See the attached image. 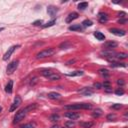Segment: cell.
<instances>
[{
	"label": "cell",
	"mask_w": 128,
	"mask_h": 128,
	"mask_svg": "<svg viewBox=\"0 0 128 128\" xmlns=\"http://www.w3.org/2000/svg\"><path fill=\"white\" fill-rule=\"evenodd\" d=\"M110 66L113 68L116 67H126V63H122V62H117V61H112L110 63Z\"/></svg>",
	"instance_id": "cell-18"
},
{
	"label": "cell",
	"mask_w": 128,
	"mask_h": 128,
	"mask_svg": "<svg viewBox=\"0 0 128 128\" xmlns=\"http://www.w3.org/2000/svg\"><path fill=\"white\" fill-rule=\"evenodd\" d=\"M18 47H19V45H14V46H11L10 48H8V50L6 51V53H5L4 56H3V60H4V61H7V60L11 57V54L14 52V50H15L16 48H18Z\"/></svg>",
	"instance_id": "cell-7"
},
{
	"label": "cell",
	"mask_w": 128,
	"mask_h": 128,
	"mask_svg": "<svg viewBox=\"0 0 128 128\" xmlns=\"http://www.w3.org/2000/svg\"><path fill=\"white\" fill-rule=\"evenodd\" d=\"M55 53V49L53 48H47V49H44L42 51H40L39 53H37L36 57L37 59H43V58H46V57H50Z\"/></svg>",
	"instance_id": "cell-3"
},
{
	"label": "cell",
	"mask_w": 128,
	"mask_h": 128,
	"mask_svg": "<svg viewBox=\"0 0 128 128\" xmlns=\"http://www.w3.org/2000/svg\"><path fill=\"white\" fill-rule=\"evenodd\" d=\"M46 78H48L49 80H51V81H54V80H59L61 78V75L58 74V73H54V72H52L50 75H48Z\"/></svg>",
	"instance_id": "cell-16"
},
{
	"label": "cell",
	"mask_w": 128,
	"mask_h": 128,
	"mask_svg": "<svg viewBox=\"0 0 128 128\" xmlns=\"http://www.w3.org/2000/svg\"><path fill=\"white\" fill-rule=\"evenodd\" d=\"M104 46L106 47V49H110V50H112L114 48H116L118 46V43L117 42H115V41H108L104 44Z\"/></svg>",
	"instance_id": "cell-13"
},
{
	"label": "cell",
	"mask_w": 128,
	"mask_h": 128,
	"mask_svg": "<svg viewBox=\"0 0 128 128\" xmlns=\"http://www.w3.org/2000/svg\"><path fill=\"white\" fill-rule=\"evenodd\" d=\"M64 116L66 118H69L70 120H76L80 117V114L77 112H67L64 114Z\"/></svg>",
	"instance_id": "cell-8"
},
{
	"label": "cell",
	"mask_w": 128,
	"mask_h": 128,
	"mask_svg": "<svg viewBox=\"0 0 128 128\" xmlns=\"http://www.w3.org/2000/svg\"><path fill=\"white\" fill-rule=\"evenodd\" d=\"M21 103H22L21 97H20V96H16V97L14 98V101H13L12 105H11V107H10L9 111H10V112H13V111H15V110L21 105Z\"/></svg>",
	"instance_id": "cell-5"
},
{
	"label": "cell",
	"mask_w": 128,
	"mask_h": 128,
	"mask_svg": "<svg viewBox=\"0 0 128 128\" xmlns=\"http://www.w3.org/2000/svg\"><path fill=\"white\" fill-rule=\"evenodd\" d=\"M92 24H93V22L91 21V20H88V19H86V20H84L82 22V25L84 26V27H89V26H92Z\"/></svg>",
	"instance_id": "cell-30"
},
{
	"label": "cell",
	"mask_w": 128,
	"mask_h": 128,
	"mask_svg": "<svg viewBox=\"0 0 128 128\" xmlns=\"http://www.w3.org/2000/svg\"><path fill=\"white\" fill-rule=\"evenodd\" d=\"M115 54H116V52H114L113 50H110V49H105V50H103V51L100 52V55H102L103 57H106L109 60H111V58L113 59Z\"/></svg>",
	"instance_id": "cell-6"
},
{
	"label": "cell",
	"mask_w": 128,
	"mask_h": 128,
	"mask_svg": "<svg viewBox=\"0 0 128 128\" xmlns=\"http://www.w3.org/2000/svg\"><path fill=\"white\" fill-rule=\"evenodd\" d=\"M80 125L83 128H90L93 126V122H81Z\"/></svg>",
	"instance_id": "cell-27"
},
{
	"label": "cell",
	"mask_w": 128,
	"mask_h": 128,
	"mask_svg": "<svg viewBox=\"0 0 128 128\" xmlns=\"http://www.w3.org/2000/svg\"><path fill=\"white\" fill-rule=\"evenodd\" d=\"M119 15H121V16H120V17H125V15H126V13H125V12H120V13H119Z\"/></svg>",
	"instance_id": "cell-45"
},
{
	"label": "cell",
	"mask_w": 128,
	"mask_h": 128,
	"mask_svg": "<svg viewBox=\"0 0 128 128\" xmlns=\"http://www.w3.org/2000/svg\"><path fill=\"white\" fill-rule=\"evenodd\" d=\"M1 110H2V108H1V107H0V112H1Z\"/></svg>",
	"instance_id": "cell-48"
},
{
	"label": "cell",
	"mask_w": 128,
	"mask_h": 128,
	"mask_svg": "<svg viewBox=\"0 0 128 128\" xmlns=\"http://www.w3.org/2000/svg\"><path fill=\"white\" fill-rule=\"evenodd\" d=\"M42 23H43V21L39 19V20H36V21H34V22H33L32 24L34 25V26H39V25H41Z\"/></svg>",
	"instance_id": "cell-37"
},
{
	"label": "cell",
	"mask_w": 128,
	"mask_h": 128,
	"mask_svg": "<svg viewBox=\"0 0 128 128\" xmlns=\"http://www.w3.org/2000/svg\"><path fill=\"white\" fill-rule=\"evenodd\" d=\"M59 120V115L58 114H52L50 116V121L52 122H57Z\"/></svg>",
	"instance_id": "cell-31"
},
{
	"label": "cell",
	"mask_w": 128,
	"mask_h": 128,
	"mask_svg": "<svg viewBox=\"0 0 128 128\" xmlns=\"http://www.w3.org/2000/svg\"><path fill=\"white\" fill-rule=\"evenodd\" d=\"M83 74H84V72H83V71L77 70V71H73L72 73L66 74V76H68V77H76V76H82Z\"/></svg>",
	"instance_id": "cell-19"
},
{
	"label": "cell",
	"mask_w": 128,
	"mask_h": 128,
	"mask_svg": "<svg viewBox=\"0 0 128 128\" xmlns=\"http://www.w3.org/2000/svg\"><path fill=\"white\" fill-rule=\"evenodd\" d=\"M75 62V59H73V60H70V61H68V62H66V65H69V64H73Z\"/></svg>",
	"instance_id": "cell-44"
},
{
	"label": "cell",
	"mask_w": 128,
	"mask_h": 128,
	"mask_svg": "<svg viewBox=\"0 0 128 128\" xmlns=\"http://www.w3.org/2000/svg\"><path fill=\"white\" fill-rule=\"evenodd\" d=\"M18 64H19V61H18V60H13V61H11V62L8 64L7 69H6L7 74H12L13 72H14L16 69H17Z\"/></svg>",
	"instance_id": "cell-4"
},
{
	"label": "cell",
	"mask_w": 128,
	"mask_h": 128,
	"mask_svg": "<svg viewBox=\"0 0 128 128\" xmlns=\"http://www.w3.org/2000/svg\"><path fill=\"white\" fill-rule=\"evenodd\" d=\"M94 36H95L98 40H100V41H102V40H104L105 39V36H104V34L103 33H101V32H99V31H96V32H94Z\"/></svg>",
	"instance_id": "cell-23"
},
{
	"label": "cell",
	"mask_w": 128,
	"mask_h": 128,
	"mask_svg": "<svg viewBox=\"0 0 128 128\" xmlns=\"http://www.w3.org/2000/svg\"><path fill=\"white\" fill-rule=\"evenodd\" d=\"M102 86H104V88H106V87H110L111 84H110L109 81H104V83L102 84Z\"/></svg>",
	"instance_id": "cell-40"
},
{
	"label": "cell",
	"mask_w": 128,
	"mask_h": 128,
	"mask_svg": "<svg viewBox=\"0 0 128 128\" xmlns=\"http://www.w3.org/2000/svg\"><path fill=\"white\" fill-rule=\"evenodd\" d=\"M115 118H116V115L115 114H109V115H107V120H109V121H112Z\"/></svg>",
	"instance_id": "cell-36"
},
{
	"label": "cell",
	"mask_w": 128,
	"mask_h": 128,
	"mask_svg": "<svg viewBox=\"0 0 128 128\" xmlns=\"http://www.w3.org/2000/svg\"><path fill=\"white\" fill-rule=\"evenodd\" d=\"M117 84H118L119 86H123V85L125 84V81H124L123 79H118V80H117Z\"/></svg>",
	"instance_id": "cell-39"
},
{
	"label": "cell",
	"mask_w": 128,
	"mask_h": 128,
	"mask_svg": "<svg viewBox=\"0 0 128 128\" xmlns=\"http://www.w3.org/2000/svg\"><path fill=\"white\" fill-rule=\"evenodd\" d=\"M121 107H122V104H120V103H116V104H114V105H112V106H111V108L114 109V110H118V109H120Z\"/></svg>",
	"instance_id": "cell-34"
},
{
	"label": "cell",
	"mask_w": 128,
	"mask_h": 128,
	"mask_svg": "<svg viewBox=\"0 0 128 128\" xmlns=\"http://www.w3.org/2000/svg\"><path fill=\"white\" fill-rule=\"evenodd\" d=\"M47 97L49 99H52V100H59L61 98V95L57 92H49Z\"/></svg>",
	"instance_id": "cell-15"
},
{
	"label": "cell",
	"mask_w": 128,
	"mask_h": 128,
	"mask_svg": "<svg viewBox=\"0 0 128 128\" xmlns=\"http://www.w3.org/2000/svg\"><path fill=\"white\" fill-rule=\"evenodd\" d=\"M115 94H116V95H118V96L123 95V94H124V90L122 88H118V89H116V90H115Z\"/></svg>",
	"instance_id": "cell-33"
},
{
	"label": "cell",
	"mask_w": 128,
	"mask_h": 128,
	"mask_svg": "<svg viewBox=\"0 0 128 128\" xmlns=\"http://www.w3.org/2000/svg\"><path fill=\"white\" fill-rule=\"evenodd\" d=\"M35 127H36L35 122H29V123H26L24 125H22L20 128H35Z\"/></svg>",
	"instance_id": "cell-25"
},
{
	"label": "cell",
	"mask_w": 128,
	"mask_h": 128,
	"mask_svg": "<svg viewBox=\"0 0 128 128\" xmlns=\"http://www.w3.org/2000/svg\"><path fill=\"white\" fill-rule=\"evenodd\" d=\"M52 72H51V70H43L42 72H41V74L44 76V77H47L48 75H50Z\"/></svg>",
	"instance_id": "cell-35"
},
{
	"label": "cell",
	"mask_w": 128,
	"mask_h": 128,
	"mask_svg": "<svg viewBox=\"0 0 128 128\" xmlns=\"http://www.w3.org/2000/svg\"><path fill=\"white\" fill-rule=\"evenodd\" d=\"M37 107V104H30V105H28V106H26L25 108H23V109H21L20 111H18L17 113H16V115L14 116V120H13V122L14 123H19V122L21 121V120H23L24 118H25V116H26V114L29 112V111H31V110H33V109H35Z\"/></svg>",
	"instance_id": "cell-1"
},
{
	"label": "cell",
	"mask_w": 128,
	"mask_h": 128,
	"mask_svg": "<svg viewBox=\"0 0 128 128\" xmlns=\"http://www.w3.org/2000/svg\"><path fill=\"white\" fill-rule=\"evenodd\" d=\"M78 92L83 94V95H85V96H90V95H92V94H93V90L91 88H89V87H84L82 89H79Z\"/></svg>",
	"instance_id": "cell-9"
},
{
	"label": "cell",
	"mask_w": 128,
	"mask_h": 128,
	"mask_svg": "<svg viewBox=\"0 0 128 128\" xmlns=\"http://www.w3.org/2000/svg\"><path fill=\"white\" fill-rule=\"evenodd\" d=\"M93 86L95 87V88H97V89H100V88H102V84H101V83H99V82H96V83H94V84H93Z\"/></svg>",
	"instance_id": "cell-38"
},
{
	"label": "cell",
	"mask_w": 128,
	"mask_h": 128,
	"mask_svg": "<svg viewBox=\"0 0 128 128\" xmlns=\"http://www.w3.org/2000/svg\"><path fill=\"white\" fill-rule=\"evenodd\" d=\"M55 23H56V20L55 19H52L51 21H49V22H47L46 24H44V25H42V27L43 28H46V27H50V26H53Z\"/></svg>",
	"instance_id": "cell-28"
},
{
	"label": "cell",
	"mask_w": 128,
	"mask_h": 128,
	"mask_svg": "<svg viewBox=\"0 0 128 128\" xmlns=\"http://www.w3.org/2000/svg\"><path fill=\"white\" fill-rule=\"evenodd\" d=\"M70 31H81L82 30V26L80 24H76V25H72L69 27Z\"/></svg>",
	"instance_id": "cell-24"
},
{
	"label": "cell",
	"mask_w": 128,
	"mask_h": 128,
	"mask_svg": "<svg viewBox=\"0 0 128 128\" xmlns=\"http://www.w3.org/2000/svg\"><path fill=\"white\" fill-rule=\"evenodd\" d=\"M4 30V28H3V27H0V32H1V31H3Z\"/></svg>",
	"instance_id": "cell-47"
},
{
	"label": "cell",
	"mask_w": 128,
	"mask_h": 128,
	"mask_svg": "<svg viewBox=\"0 0 128 128\" xmlns=\"http://www.w3.org/2000/svg\"><path fill=\"white\" fill-rule=\"evenodd\" d=\"M98 20H99L100 23H105V22H107L108 21V15H107V13H103V12L99 13L98 14Z\"/></svg>",
	"instance_id": "cell-12"
},
{
	"label": "cell",
	"mask_w": 128,
	"mask_h": 128,
	"mask_svg": "<svg viewBox=\"0 0 128 128\" xmlns=\"http://www.w3.org/2000/svg\"><path fill=\"white\" fill-rule=\"evenodd\" d=\"M125 128H127V127H125Z\"/></svg>",
	"instance_id": "cell-50"
},
{
	"label": "cell",
	"mask_w": 128,
	"mask_h": 128,
	"mask_svg": "<svg viewBox=\"0 0 128 128\" xmlns=\"http://www.w3.org/2000/svg\"><path fill=\"white\" fill-rule=\"evenodd\" d=\"M78 16L79 15H78V13H77V12H72V13H70L67 16V18H66V22H67V23H70V22H72L73 20L78 18Z\"/></svg>",
	"instance_id": "cell-14"
},
{
	"label": "cell",
	"mask_w": 128,
	"mask_h": 128,
	"mask_svg": "<svg viewBox=\"0 0 128 128\" xmlns=\"http://www.w3.org/2000/svg\"><path fill=\"white\" fill-rule=\"evenodd\" d=\"M57 11H58V8L55 6H52V5L51 6H48V8H47V13L51 16V17H54V16L56 15Z\"/></svg>",
	"instance_id": "cell-11"
},
{
	"label": "cell",
	"mask_w": 128,
	"mask_h": 128,
	"mask_svg": "<svg viewBox=\"0 0 128 128\" xmlns=\"http://www.w3.org/2000/svg\"><path fill=\"white\" fill-rule=\"evenodd\" d=\"M105 89V91H106V92H112V88H111V86L110 87H106V88H104Z\"/></svg>",
	"instance_id": "cell-42"
},
{
	"label": "cell",
	"mask_w": 128,
	"mask_h": 128,
	"mask_svg": "<svg viewBox=\"0 0 128 128\" xmlns=\"http://www.w3.org/2000/svg\"><path fill=\"white\" fill-rule=\"evenodd\" d=\"M35 83H37V78H33V79H31V81H30V85H34Z\"/></svg>",
	"instance_id": "cell-41"
},
{
	"label": "cell",
	"mask_w": 128,
	"mask_h": 128,
	"mask_svg": "<svg viewBox=\"0 0 128 128\" xmlns=\"http://www.w3.org/2000/svg\"><path fill=\"white\" fill-rule=\"evenodd\" d=\"M65 109L67 110H80V109H91L92 105L89 103H74V104H69V105H65L64 106Z\"/></svg>",
	"instance_id": "cell-2"
},
{
	"label": "cell",
	"mask_w": 128,
	"mask_h": 128,
	"mask_svg": "<svg viewBox=\"0 0 128 128\" xmlns=\"http://www.w3.org/2000/svg\"><path fill=\"white\" fill-rule=\"evenodd\" d=\"M12 88H13V81L9 80L6 87H5V91H6L7 93H12Z\"/></svg>",
	"instance_id": "cell-20"
},
{
	"label": "cell",
	"mask_w": 128,
	"mask_h": 128,
	"mask_svg": "<svg viewBox=\"0 0 128 128\" xmlns=\"http://www.w3.org/2000/svg\"><path fill=\"white\" fill-rule=\"evenodd\" d=\"M72 46V43L71 42H69V41H65V42H63V43H61L60 45H59V48L60 49H62V50H64V49H69V48H71Z\"/></svg>",
	"instance_id": "cell-17"
},
{
	"label": "cell",
	"mask_w": 128,
	"mask_h": 128,
	"mask_svg": "<svg viewBox=\"0 0 128 128\" xmlns=\"http://www.w3.org/2000/svg\"><path fill=\"white\" fill-rule=\"evenodd\" d=\"M112 34L116 35V36H124L126 34V32L125 30H122V29H117V28H111L109 30Z\"/></svg>",
	"instance_id": "cell-10"
},
{
	"label": "cell",
	"mask_w": 128,
	"mask_h": 128,
	"mask_svg": "<svg viewBox=\"0 0 128 128\" xmlns=\"http://www.w3.org/2000/svg\"><path fill=\"white\" fill-rule=\"evenodd\" d=\"M87 7H88V3L87 2H81V3L78 4V9L79 10H84Z\"/></svg>",
	"instance_id": "cell-29"
},
{
	"label": "cell",
	"mask_w": 128,
	"mask_h": 128,
	"mask_svg": "<svg viewBox=\"0 0 128 128\" xmlns=\"http://www.w3.org/2000/svg\"><path fill=\"white\" fill-rule=\"evenodd\" d=\"M127 56H128V55H127L126 53L120 52V53H116V54H115V56H114V58H115V59L120 60V59H126V58H127Z\"/></svg>",
	"instance_id": "cell-22"
},
{
	"label": "cell",
	"mask_w": 128,
	"mask_h": 128,
	"mask_svg": "<svg viewBox=\"0 0 128 128\" xmlns=\"http://www.w3.org/2000/svg\"><path fill=\"white\" fill-rule=\"evenodd\" d=\"M51 128H59V127H58V126H57V125H54V126H52V127H51Z\"/></svg>",
	"instance_id": "cell-46"
},
{
	"label": "cell",
	"mask_w": 128,
	"mask_h": 128,
	"mask_svg": "<svg viewBox=\"0 0 128 128\" xmlns=\"http://www.w3.org/2000/svg\"><path fill=\"white\" fill-rule=\"evenodd\" d=\"M118 22H119V23H122V24H125L126 22H127V20L126 19H119Z\"/></svg>",
	"instance_id": "cell-43"
},
{
	"label": "cell",
	"mask_w": 128,
	"mask_h": 128,
	"mask_svg": "<svg viewBox=\"0 0 128 128\" xmlns=\"http://www.w3.org/2000/svg\"><path fill=\"white\" fill-rule=\"evenodd\" d=\"M99 73L100 74H101L103 77H105V78H108V77H109V71L107 70V69H100L99 70Z\"/></svg>",
	"instance_id": "cell-26"
},
{
	"label": "cell",
	"mask_w": 128,
	"mask_h": 128,
	"mask_svg": "<svg viewBox=\"0 0 128 128\" xmlns=\"http://www.w3.org/2000/svg\"><path fill=\"white\" fill-rule=\"evenodd\" d=\"M74 125H75V123H74V121H72V120L65 122V127L66 128H72V127H74Z\"/></svg>",
	"instance_id": "cell-32"
},
{
	"label": "cell",
	"mask_w": 128,
	"mask_h": 128,
	"mask_svg": "<svg viewBox=\"0 0 128 128\" xmlns=\"http://www.w3.org/2000/svg\"><path fill=\"white\" fill-rule=\"evenodd\" d=\"M63 128H64V127H63ZM65 128H66V127H65Z\"/></svg>",
	"instance_id": "cell-49"
},
{
	"label": "cell",
	"mask_w": 128,
	"mask_h": 128,
	"mask_svg": "<svg viewBox=\"0 0 128 128\" xmlns=\"http://www.w3.org/2000/svg\"><path fill=\"white\" fill-rule=\"evenodd\" d=\"M102 109H100V108H96L95 110H94V112L92 113V116L94 118H98V117H100V116L102 115Z\"/></svg>",
	"instance_id": "cell-21"
}]
</instances>
